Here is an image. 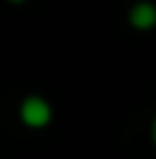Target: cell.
Here are the masks:
<instances>
[{
  "instance_id": "cell-3",
  "label": "cell",
  "mask_w": 156,
  "mask_h": 159,
  "mask_svg": "<svg viewBox=\"0 0 156 159\" xmlns=\"http://www.w3.org/2000/svg\"><path fill=\"white\" fill-rule=\"evenodd\" d=\"M154 140H156V120H154Z\"/></svg>"
},
{
  "instance_id": "cell-2",
  "label": "cell",
  "mask_w": 156,
  "mask_h": 159,
  "mask_svg": "<svg viewBox=\"0 0 156 159\" xmlns=\"http://www.w3.org/2000/svg\"><path fill=\"white\" fill-rule=\"evenodd\" d=\"M131 25L140 28V31L154 28V25H156V6H154V3H148V0L137 3V6L131 8Z\"/></svg>"
},
{
  "instance_id": "cell-4",
  "label": "cell",
  "mask_w": 156,
  "mask_h": 159,
  "mask_svg": "<svg viewBox=\"0 0 156 159\" xmlns=\"http://www.w3.org/2000/svg\"><path fill=\"white\" fill-rule=\"evenodd\" d=\"M11 3H22V0H11Z\"/></svg>"
},
{
  "instance_id": "cell-1",
  "label": "cell",
  "mask_w": 156,
  "mask_h": 159,
  "mask_svg": "<svg viewBox=\"0 0 156 159\" xmlns=\"http://www.w3.org/2000/svg\"><path fill=\"white\" fill-rule=\"evenodd\" d=\"M22 120H25L28 126L39 129V126H45V123L50 120V106H47L42 98H28V101L22 103Z\"/></svg>"
}]
</instances>
